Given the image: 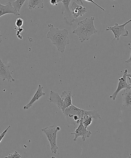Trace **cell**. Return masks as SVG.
I'll return each instance as SVG.
<instances>
[{
    "label": "cell",
    "mask_w": 131,
    "mask_h": 158,
    "mask_svg": "<svg viewBox=\"0 0 131 158\" xmlns=\"http://www.w3.org/2000/svg\"><path fill=\"white\" fill-rule=\"evenodd\" d=\"M44 89V87L42 86L40 84H39V86H38L37 90L34 96L32 98L31 100H30L28 104H27L25 106H24L23 107L24 110H28V109L30 108L33 106V103H34L37 101L39 100L40 98L46 95V93L43 91V89Z\"/></svg>",
    "instance_id": "12"
},
{
    "label": "cell",
    "mask_w": 131,
    "mask_h": 158,
    "mask_svg": "<svg viewBox=\"0 0 131 158\" xmlns=\"http://www.w3.org/2000/svg\"><path fill=\"white\" fill-rule=\"evenodd\" d=\"M72 0H62V14L66 23L70 26L73 25V23L78 21L72 16L70 10L69 6Z\"/></svg>",
    "instance_id": "6"
},
{
    "label": "cell",
    "mask_w": 131,
    "mask_h": 158,
    "mask_svg": "<svg viewBox=\"0 0 131 158\" xmlns=\"http://www.w3.org/2000/svg\"><path fill=\"white\" fill-rule=\"evenodd\" d=\"M128 71L129 70L127 69L125 70L123 73L122 77L119 78L118 79L119 82L116 90L110 96V98L113 100L114 101L115 100L117 95L122 90L131 87V84H128L126 82V73H128Z\"/></svg>",
    "instance_id": "10"
},
{
    "label": "cell",
    "mask_w": 131,
    "mask_h": 158,
    "mask_svg": "<svg viewBox=\"0 0 131 158\" xmlns=\"http://www.w3.org/2000/svg\"><path fill=\"white\" fill-rule=\"evenodd\" d=\"M113 1H115V0H112Z\"/></svg>",
    "instance_id": "28"
},
{
    "label": "cell",
    "mask_w": 131,
    "mask_h": 158,
    "mask_svg": "<svg viewBox=\"0 0 131 158\" xmlns=\"http://www.w3.org/2000/svg\"><path fill=\"white\" fill-rule=\"evenodd\" d=\"M27 0H16L12 3V5L13 7V10L18 14H20L19 12L20 11L21 7Z\"/></svg>",
    "instance_id": "18"
},
{
    "label": "cell",
    "mask_w": 131,
    "mask_h": 158,
    "mask_svg": "<svg viewBox=\"0 0 131 158\" xmlns=\"http://www.w3.org/2000/svg\"><path fill=\"white\" fill-rule=\"evenodd\" d=\"M101 117L96 110H84L83 116L80 122H82L85 128L88 127L92 123L93 119H101Z\"/></svg>",
    "instance_id": "7"
},
{
    "label": "cell",
    "mask_w": 131,
    "mask_h": 158,
    "mask_svg": "<svg viewBox=\"0 0 131 158\" xmlns=\"http://www.w3.org/2000/svg\"><path fill=\"white\" fill-rule=\"evenodd\" d=\"M85 1H87V2H90L92 3L95 4V6H96L97 7H98V8L101 9L102 10H103V11H105V10L104 9L102 8V7H101L99 5H98V4H97L96 3H95L93 0H85Z\"/></svg>",
    "instance_id": "23"
},
{
    "label": "cell",
    "mask_w": 131,
    "mask_h": 158,
    "mask_svg": "<svg viewBox=\"0 0 131 158\" xmlns=\"http://www.w3.org/2000/svg\"><path fill=\"white\" fill-rule=\"evenodd\" d=\"M2 35L1 34V31L0 30V43L2 42Z\"/></svg>",
    "instance_id": "26"
},
{
    "label": "cell",
    "mask_w": 131,
    "mask_h": 158,
    "mask_svg": "<svg viewBox=\"0 0 131 158\" xmlns=\"http://www.w3.org/2000/svg\"><path fill=\"white\" fill-rule=\"evenodd\" d=\"M79 127L76 129L74 132L71 133V134L74 135L75 138L74 139V142H76L77 138L79 137L82 138V141H85L86 138H89L92 135V133L90 131L87 130L84 126L80 122L79 124Z\"/></svg>",
    "instance_id": "9"
},
{
    "label": "cell",
    "mask_w": 131,
    "mask_h": 158,
    "mask_svg": "<svg viewBox=\"0 0 131 158\" xmlns=\"http://www.w3.org/2000/svg\"><path fill=\"white\" fill-rule=\"evenodd\" d=\"M126 77L129 79V84H131V73H126Z\"/></svg>",
    "instance_id": "25"
},
{
    "label": "cell",
    "mask_w": 131,
    "mask_h": 158,
    "mask_svg": "<svg viewBox=\"0 0 131 158\" xmlns=\"http://www.w3.org/2000/svg\"><path fill=\"white\" fill-rule=\"evenodd\" d=\"M24 24V21L21 18H18L16 19L15 24L17 27H18V29L21 28Z\"/></svg>",
    "instance_id": "19"
},
{
    "label": "cell",
    "mask_w": 131,
    "mask_h": 158,
    "mask_svg": "<svg viewBox=\"0 0 131 158\" xmlns=\"http://www.w3.org/2000/svg\"><path fill=\"white\" fill-rule=\"evenodd\" d=\"M48 101L50 103H53L55 104L59 110H62L63 106V101L57 92L51 90Z\"/></svg>",
    "instance_id": "13"
},
{
    "label": "cell",
    "mask_w": 131,
    "mask_h": 158,
    "mask_svg": "<svg viewBox=\"0 0 131 158\" xmlns=\"http://www.w3.org/2000/svg\"><path fill=\"white\" fill-rule=\"evenodd\" d=\"M10 65H6L0 57V79L2 81L7 80L10 83L14 82L15 80L12 76L13 72L10 71Z\"/></svg>",
    "instance_id": "8"
},
{
    "label": "cell",
    "mask_w": 131,
    "mask_h": 158,
    "mask_svg": "<svg viewBox=\"0 0 131 158\" xmlns=\"http://www.w3.org/2000/svg\"><path fill=\"white\" fill-rule=\"evenodd\" d=\"M131 21V19L129 20L127 22L124 23V24L119 25L117 23H115V25L113 27H108L106 28V31H111L114 33V38L112 41H114L116 39L119 40L120 36H121L126 37L129 36V32L126 30L125 27Z\"/></svg>",
    "instance_id": "5"
},
{
    "label": "cell",
    "mask_w": 131,
    "mask_h": 158,
    "mask_svg": "<svg viewBox=\"0 0 131 158\" xmlns=\"http://www.w3.org/2000/svg\"><path fill=\"white\" fill-rule=\"evenodd\" d=\"M71 13L74 18L77 19L80 17L83 16L87 12L86 7L79 5L75 2H73L71 6Z\"/></svg>",
    "instance_id": "11"
},
{
    "label": "cell",
    "mask_w": 131,
    "mask_h": 158,
    "mask_svg": "<svg viewBox=\"0 0 131 158\" xmlns=\"http://www.w3.org/2000/svg\"><path fill=\"white\" fill-rule=\"evenodd\" d=\"M62 0H50V3L53 6H57L59 2H61Z\"/></svg>",
    "instance_id": "22"
},
{
    "label": "cell",
    "mask_w": 131,
    "mask_h": 158,
    "mask_svg": "<svg viewBox=\"0 0 131 158\" xmlns=\"http://www.w3.org/2000/svg\"><path fill=\"white\" fill-rule=\"evenodd\" d=\"M24 29L23 28H21L19 29H18V31L17 32L16 35L17 36H18L19 35H20V33H22V32L23 31Z\"/></svg>",
    "instance_id": "24"
},
{
    "label": "cell",
    "mask_w": 131,
    "mask_h": 158,
    "mask_svg": "<svg viewBox=\"0 0 131 158\" xmlns=\"http://www.w3.org/2000/svg\"><path fill=\"white\" fill-rule=\"evenodd\" d=\"M21 157V154H19L17 152L15 151L14 153L9 155V156H6L5 158H20Z\"/></svg>",
    "instance_id": "20"
},
{
    "label": "cell",
    "mask_w": 131,
    "mask_h": 158,
    "mask_svg": "<svg viewBox=\"0 0 131 158\" xmlns=\"http://www.w3.org/2000/svg\"><path fill=\"white\" fill-rule=\"evenodd\" d=\"M27 6L30 10L37 9H43L44 4L43 0H29Z\"/></svg>",
    "instance_id": "17"
},
{
    "label": "cell",
    "mask_w": 131,
    "mask_h": 158,
    "mask_svg": "<svg viewBox=\"0 0 131 158\" xmlns=\"http://www.w3.org/2000/svg\"><path fill=\"white\" fill-rule=\"evenodd\" d=\"M10 128V125H9L7 128L5 130H4V131L2 133H1V134H0V143L1 142V141L3 139L5 136V135L7 133V131H8V130L9 129V128Z\"/></svg>",
    "instance_id": "21"
},
{
    "label": "cell",
    "mask_w": 131,
    "mask_h": 158,
    "mask_svg": "<svg viewBox=\"0 0 131 158\" xmlns=\"http://www.w3.org/2000/svg\"><path fill=\"white\" fill-rule=\"evenodd\" d=\"M77 2H80L82 4H83V3L82 2V0H77Z\"/></svg>",
    "instance_id": "27"
},
{
    "label": "cell",
    "mask_w": 131,
    "mask_h": 158,
    "mask_svg": "<svg viewBox=\"0 0 131 158\" xmlns=\"http://www.w3.org/2000/svg\"><path fill=\"white\" fill-rule=\"evenodd\" d=\"M122 96L123 105L126 107L131 106V87L125 89L122 94Z\"/></svg>",
    "instance_id": "16"
},
{
    "label": "cell",
    "mask_w": 131,
    "mask_h": 158,
    "mask_svg": "<svg viewBox=\"0 0 131 158\" xmlns=\"http://www.w3.org/2000/svg\"><path fill=\"white\" fill-rule=\"evenodd\" d=\"M8 14H13L16 16L20 15L15 11L11 2H7L5 5H2L0 3V17Z\"/></svg>",
    "instance_id": "15"
},
{
    "label": "cell",
    "mask_w": 131,
    "mask_h": 158,
    "mask_svg": "<svg viewBox=\"0 0 131 158\" xmlns=\"http://www.w3.org/2000/svg\"><path fill=\"white\" fill-rule=\"evenodd\" d=\"M72 93L71 91L62 92V95L60 96V97L63 101V106L61 110L62 112L64 111L65 108L72 105Z\"/></svg>",
    "instance_id": "14"
},
{
    "label": "cell",
    "mask_w": 131,
    "mask_h": 158,
    "mask_svg": "<svg viewBox=\"0 0 131 158\" xmlns=\"http://www.w3.org/2000/svg\"><path fill=\"white\" fill-rule=\"evenodd\" d=\"M60 130V127L56 125L51 126L42 129V131L46 135L49 141L52 153L54 154H56L58 150L57 143V133Z\"/></svg>",
    "instance_id": "4"
},
{
    "label": "cell",
    "mask_w": 131,
    "mask_h": 158,
    "mask_svg": "<svg viewBox=\"0 0 131 158\" xmlns=\"http://www.w3.org/2000/svg\"><path fill=\"white\" fill-rule=\"evenodd\" d=\"M48 27L49 31L47 33V38L51 40L58 51L64 53L66 46L70 44L68 30L66 29L60 30L51 24H48Z\"/></svg>",
    "instance_id": "1"
},
{
    "label": "cell",
    "mask_w": 131,
    "mask_h": 158,
    "mask_svg": "<svg viewBox=\"0 0 131 158\" xmlns=\"http://www.w3.org/2000/svg\"><path fill=\"white\" fill-rule=\"evenodd\" d=\"M83 110L72 104L65 108L63 113L69 123L76 125L80 123Z\"/></svg>",
    "instance_id": "3"
},
{
    "label": "cell",
    "mask_w": 131,
    "mask_h": 158,
    "mask_svg": "<svg viewBox=\"0 0 131 158\" xmlns=\"http://www.w3.org/2000/svg\"><path fill=\"white\" fill-rule=\"evenodd\" d=\"M94 20L95 17L93 16L86 18L78 23V27L73 31V33L78 36L81 42L89 40L92 35L97 33L98 30L94 26Z\"/></svg>",
    "instance_id": "2"
}]
</instances>
